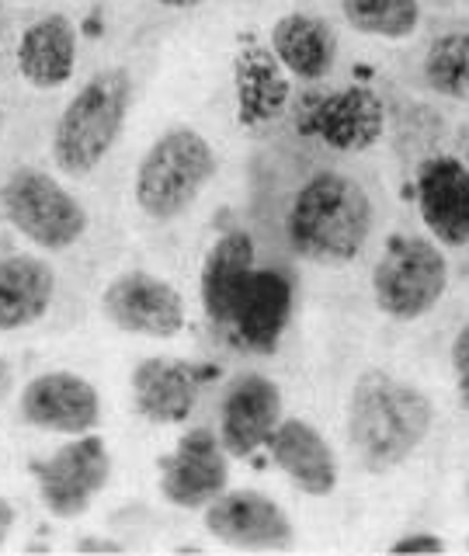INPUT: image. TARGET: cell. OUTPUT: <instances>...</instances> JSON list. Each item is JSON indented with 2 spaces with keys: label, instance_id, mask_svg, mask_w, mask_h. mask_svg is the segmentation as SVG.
<instances>
[{
  "label": "cell",
  "instance_id": "6da1fadb",
  "mask_svg": "<svg viewBox=\"0 0 469 556\" xmlns=\"http://www.w3.org/2000/svg\"><path fill=\"white\" fill-rule=\"evenodd\" d=\"M434 425L431 400L382 369H365L347 400V439L355 456L372 473L404 466Z\"/></svg>",
  "mask_w": 469,
  "mask_h": 556
},
{
  "label": "cell",
  "instance_id": "7a4b0ae2",
  "mask_svg": "<svg viewBox=\"0 0 469 556\" xmlns=\"http://www.w3.org/2000/svg\"><path fill=\"white\" fill-rule=\"evenodd\" d=\"M292 251L317 265H347L372 233V199L355 178L338 170L313 174L289 208Z\"/></svg>",
  "mask_w": 469,
  "mask_h": 556
},
{
  "label": "cell",
  "instance_id": "3957f363",
  "mask_svg": "<svg viewBox=\"0 0 469 556\" xmlns=\"http://www.w3.org/2000/svg\"><path fill=\"white\" fill-rule=\"evenodd\" d=\"M132 84L126 70H101L69 98L52 129V161L66 174H91L126 126Z\"/></svg>",
  "mask_w": 469,
  "mask_h": 556
},
{
  "label": "cell",
  "instance_id": "277c9868",
  "mask_svg": "<svg viewBox=\"0 0 469 556\" xmlns=\"http://www.w3.org/2000/svg\"><path fill=\"white\" fill-rule=\"evenodd\" d=\"M216 174V150L199 129H167L136 170V205L156 223L178 219Z\"/></svg>",
  "mask_w": 469,
  "mask_h": 556
},
{
  "label": "cell",
  "instance_id": "5b68a950",
  "mask_svg": "<svg viewBox=\"0 0 469 556\" xmlns=\"http://www.w3.org/2000/svg\"><path fill=\"white\" fill-rule=\"evenodd\" d=\"M448 289V261L439 240L390 237L372 268L376 306L393 320H421L442 303Z\"/></svg>",
  "mask_w": 469,
  "mask_h": 556
},
{
  "label": "cell",
  "instance_id": "8992f818",
  "mask_svg": "<svg viewBox=\"0 0 469 556\" xmlns=\"http://www.w3.org/2000/svg\"><path fill=\"white\" fill-rule=\"evenodd\" d=\"M0 208L25 240L42 251H66L84 237V205L46 170H14L0 185Z\"/></svg>",
  "mask_w": 469,
  "mask_h": 556
},
{
  "label": "cell",
  "instance_id": "52a82bcc",
  "mask_svg": "<svg viewBox=\"0 0 469 556\" xmlns=\"http://www.w3.org/2000/svg\"><path fill=\"white\" fill-rule=\"evenodd\" d=\"M35 486H39L42 508L52 518H80L91 501L109 486L112 477V459L109 448L98 434H74V442L52 452L49 459H31L28 463Z\"/></svg>",
  "mask_w": 469,
  "mask_h": 556
},
{
  "label": "cell",
  "instance_id": "ba28073f",
  "mask_svg": "<svg viewBox=\"0 0 469 556\" xmlns=\"http://www.w3.org/2000/svg\"><path fill=\"white\" fill-rule=\"evenodd\" d=\"M101 309L118 330L139 338H174L188 320L181 292L150 271H126L101 292Z\"/></svg>",
  "mask_w": 469,
  "mask_h": 556
},
{
  "label": "cell",
  "instance_id": "9c48e42d",
  "mask_svg": "<svg viewBox=\"0 0 469 556\" xmlns=\"http://www.w3.org/2000/svg\"><path fill=\"white\" fill-rule=\"evenodd\" d=\"M230 452L213 428H191L181 434L170 456L161 459V494L174 508H205L230 480Z\"/></svg>",
  "mask_w": 469,
  "mask_h": 556
},
{
  "label": "cell",
  "instance_id": "30bf717a",
  "mask_svg": "<svg viewBox=\"0 0 469 556\" xmlns=\"http://www.w3.org/2000/svg\"><path fill=\"white\" fill-rule=\"evenodd\" d=\"M205 529L223 546L233 549H292L295 532L289 515L261 491H223L202 508Z\"/></svg>",
  "mask_w": 469,
  "mask_h": 556
},
{
  "label": "cell",
  "instance_id": "8fae6325",
  "mask_svg": "<svg viewBox=\"0 0 469 556\" xmlns=\"http://www.w3.org/2000/svg\"><path fill=\"white\" fill-rule=\"evenodd\" d=\"M25 425L56 431V434H87L101 421V396L77 372H42L22 390L17 400Z\"/></svg>",
  "mask_w": 469,
  "mask_h": 556
},
{
  "label": "cell",
  "instance_id": "7c38bea8",
  "mask_svg": "<svg viewBox=\"0 0 469 556\" xmlns=\"http://www.w3.org/2000/svg\"><path fill=\"white\" fill-rule=\"evenodd\" d=\"M282 421V390L268 376L243 372L230 382L219 407V442L233 459H248L268 445Z\"/></svg>",
  "mask_w": 469,
  "mask_h": 556
},
{
  "label": "cell",
  "instance_id": "4fadbf2b",
  "mask_svg": "<svg viewBox=\"0 0 469 556\" xmlns=\"http://www.w3.org/2000/svg\"><path fill=\"white\" fill-rule=\"evenodd\" d=\"M417 213L442 248L469 243V167L459 156H428L417 170Z\"/></svg>",
  "mask_w": 469,
  "mask_h": 556
},
{
  "label": "cell",
  "instance_id": "5bb4252c",
  "mask_svg": "<svg viewBox=\"0 0 469 556\" xmlns=\"http://www.w3.org/2000/svg\"><path fill=\"white\" fill-rule=\"evenodd\" d=\"M303 126L338 153H362L376 147L386 129V109L369 87H344L309 104Z\"/></svg>",
  "mask_w": 469,
  "mask_h": 556
},
{
  "label": "cell",
  "instance_id": "9a60e30c",
  "mask_svg": "<svg viewBox=\"0 0 469 556\" xmlns=\"http://www.w3.org/2000/svg\"><path fill=\"white\" fill-rule=\"evenodd\" d=\"M216 369L185 358H143L132 369L136 410L153 425H181Z\"/></svg>",
  "mask_w": 469,
  "mask_h": 556
},
{
  "label": "cell",
  "instance_id": "2e32d148",
  "mask_svg": "<svg viewBox=\"0 0 469 556\" xmlns=\"http://www.w3.org/2000/svg\"><path fill=\"white\" fill-rule=\"evenodd\" d=\"M268 452L275 466L292 480V486H300L309 497H327L334 494V486L341 480L338 456L327 445L324 434L313 428L303 417H282L278 428L268 439Z\"/></svg>",
  "mask_w": 469,
  "mask_h": 556
},
{
  "label": "cell",
  "instance_id": "e0dca14e",
  "mask_svg": "<svg viewBox=\"0 0 469 556\" xmlns=\"http://www.w3.org/2000/svg\"><path fill=\"white\" fill-rule=\"evenodd\" d=\"M289 317H292V282L275 268H257L233 309L230 330L243 348H251L257 355H268L282 341Z\"/></svg>",
  "mask_w": 469,
  "mask_h": 556
},
{
  "label": "cell",
  "instance_id": "ac0fdd59",
  "mask_svg": "<svg viewBox=\"0 0 469 556\" xmlns=\"http://www.w3.org/2000/svg\"><path fill=\"white\" fill-rule=\"evenodd\" d=\"M254 271H257V265H254L251 233H243V230L223 233L213 243V251L205 254V265H202L199 292H202L205 317L216 320L219 327H230L233 309H237L240 295L248 289Z\"/></svg>",
  "mask_w": 469,
  "mask_h": 556
},
{
  "label": "cell",
  "instance_id": "d6986e66",
  "mask_svg": "<svg viewBox=\"0 0 469 556\" xmlns=\"http://www.w3.org/2000/svg\"><path fill=\"white\" fill-rule=\"evenodd\" d=\"M17 70L31 87H63L77 70V31L63 14L31 22L17 39Z\"/></svg>",
  "mask_w": 469,
  "mask_h": 556
},
{
  "label": "cell",
  "instance_id": "ffe728a7",
  "mask_svg": "<svg viewBox=\"0 0 469 556\" xmlns=\"http://www.w3.org/2000/svg\"><path fill=\"white\" fill-rule=\"evenodd\" d=\"M237 112L243 126H268L289 109V70L265 46H248L237 56Z\"/></svg>",
  "mask_w": 469,
  "mask_h": 556
},
{
  "label": "cell",
  "instance_id": "44dd1931",
  "mask_svg": "<svg viewBox=\"0 0 469 556\" xmlns=\"http://www.w3.org/2000/svg\"><path fill=\"white\" fill-rule=\"evenodd\" d=\"M56 292V275L42 257H0V330H22L46 317Z\"/></svg>",
  "mask_w": 469,
  "mask_h": 556
},
{
  "label": "cell",
  "instance_id": "7402d4cb",
  "mask_svg": "<svg viewBox=\"0 0 469 556\" xmlns=\"http://www.w3.org/2000/svg\"><path fill=\"white\" fill-rule=\"evenodd\" d=\"M271 52L292 77L324 80L338 60V39L327 22L313 14H286L271 28Z\"/></svg>",
  "mask_w": 469,
  "mask_h": 556
},
{
  "label": "cell",
  "instance_id": "603a6c76",
  "mask_svg": "<svg viewBox=\"0 0 469 556\" xmlns=\"http://www.w3.org/2000/svg\"><path fill=\"white\" fill-rule=\"evenodd\" d=\"M421 74L434 94L469 101V31L439 35L424 52Z\"/></svg>",
  "mask_w": 469,
  "mask_h": 556
},
{
  "label": "cell",
  "instance_id": "cb8c5ba5",
  "mask_svg": "<svg viewBox=\"0 0 469 556\" xmlns=\"http://www.w3.org/2000/svg\"><path fill=\"white\" fill-rule=\"evenodd\" d=\"M347 25L376 39H410L421 25L417 0H341Z\"/></svg>",
  "mask_w": 469,
  "mask_h": 556
},
{
  "label": "cell",
  "instance_id": "d4e9b609",
  "mask_svg": "<svg viewBox=\"0 0 469 556\" xmlns=\"http://www.w3.org/2000/svg\"><path fill=\"white\" fill-rule=\"evenodd\" d=\"M452 372H456L459 404L469 410V324H462L456 341H452Z\"/></svg>",
  "mask_w": 469,
  "mask_h": 556
},
{
  "label": "cell",
  "instance_id": "484cf974",
  "mask_svg": "<svg viewBox=\"0 0 469 556\" xmlns=\"http://www.w3.org/2000/svg\"><path fill=\"white\" fill-rule=\"evenodd\" d=\"M390 553H445V539L431 532H407L390 546Z\"/></svg>",
  "mask_w": 469,
  "mask_h": 556
},
{
  "label": "cell",
  "instance_id": "4316f807",
  "mask_svg": "<svg viewBox=\"0 0 469 556\" xmlns=\"http://www.w3.org/2000/svg\"><path fill=\"white\" fill-rule=\"evenodd\" d=\"M77 549L80 553H122V543H115V539H80Z\"/></svg>",
  "mask_w": 469,
  "mask_h": 556
},
{
  "label": "cell",
  "instance_id": "83f0119b",
  "mask_svg": "<svg viewBox=\"0 0 469 556\" xmlns=\"http://www.w3.org/2000/svg\"><path fill=\"white\" fill-rule=\"evenodd\" d=\"M14 504L8 501V497H0V546L8 543V535H11V529H14Z\"/></svg>",
  "mask_w": 469,
  "mask_h": 556
},
{
  "label": "cell",
  "instance_id": "f1b7e54d",
  "mask_svg": "<svg viewBox=\"0 0 469 556\" xmlns=\"http://www.w3.org/2000/svg\"><path fill=\"white\" fill-rule=\"evenodd\" d=\"M156 4L174 8V11H188V8H199V4H205V0H156Z\"/></svg>",
  "mask_w": 469,
  "mask_h": 556
},
{
  "label": "cell",
  "instance_id": "f546056e",
  "mask_svg": "<svg viewBox=\"0 0 469 556\" xmlns=\"http://www.w3.org/2000/svg\"><path fill=\"white\" fill-rule=\"evenodd\" d=\"M8 390H11V369H8V362L0 358V400L8 396Z\"/></svg>",
  "mask_w": 469,
  "mask_h": 556
},
{
  "label": "cell",
  "instance_id": "4dcf8cb0",
  "mask_svg": "<svg viewBox=\"0 0 469 556\" xmlns=\"http://www.w3.org/2000/svg\"><path fill=\"white\" fill-rule=\"evenodd\" d=\"M0 132H4V115H0Z\"/></svg>",
  "mask_w": 469,
  "mask_h": 556
},
{
  "label": "cell",
  "instance_id": "1f68e13d",
  "mask_svg": "<svg viewBox=\"0 0 469 556\" xmlns=\"http://www.w3.org/2000/svg\"><path fill=\"white\" fill-rule=\"evenodd\" d=\"M466 167H469V150H466Z\"/></svg>",
  "mask_w": 469,
  "mask_h": 556
}]
</instances>
